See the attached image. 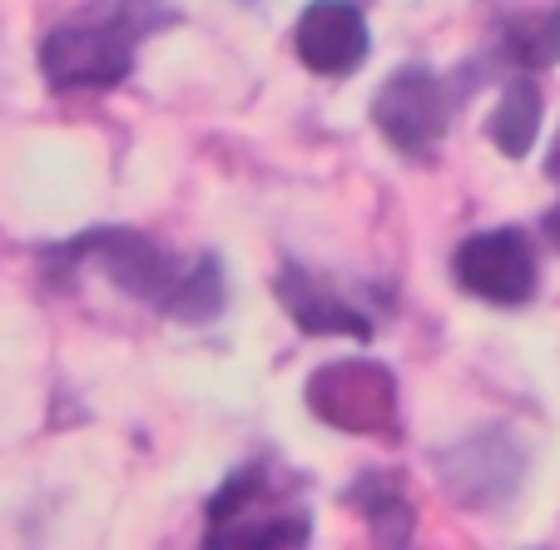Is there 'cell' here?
I'll return each mask as SVG.
<instances>
[{
	"mask_svg": "<svg viewBox=\"0 0 560 550\" xmlns=\"http://www.w3.org/2000/svg\"><path fill=\"white\" fill-rule=\"evenodd\" d=\"M45 264L55 273L70 268H100L119 293L149 303L164 318L179 323H213L223 313V268L213 254L203 258H174L139 229H90L70 244L50 248Z\"/></svg>",
	"mask_w": 560,
	"mask_h": 550,
	"instance_id": "1",
	"label": "cell"
},
{
	"mask_svg": "<svg viewBox=\"0 0 560 550\" xmlns=\"http://www.w3.org/2000/svg\"><path fill=\"white\" fill-rule=\"evenodd\" d=\"M164 5L159 0H95L80 15L60 21L40 40V74L55 95L74 90H115L135 70L139 40L159 31Z\"/></svg>",
	"mask_w": 560,
	"mask_h": 550,
	"instance_id": "2",
	"label": "cell"
},
{
	"mask_svg": "<svg viewBox=\"0 0 560 550\" xmlns=\"http://www.w3.org/2000/svg\"><path fill=\"white\" fill-rule=\"evenodd\" d=\"M209 550H278V546H303L313 520L307 511L278 487L273 466L254 461L244 471H233L219 491L209 496Z\"/></svg>",
	"mask_w": 560,
	"mask_h": 550,
	"instance_id": "3",
	"label": "cell"
},
{
	"mask_svg": "<svg viewBox=\"0 0 560 550\" xmlns=\"http://www.w3.org/2000/svg\"><path fill=\"white\" fill-rule=\"evenodd\" d=\"M303 397L317 422L338 426V432L382 436V442L402 432V422H397V377L382 362H328V367H317L307 377Z\"/></svg>",
	"mask_w": 560,
	"mask_h": 550,
	"instance_id": "4",
	"label": "cell"
},
{
	"mask_svg": "<svg viewBox=\"0 0 560 550\" xmlns=\"http://www.w3.org/2000/svg\"><path fill=\"white\" fill-rule=\"evenodd\" d=\"M372 119H377V129L387 134V144L397 149V154L427 160L446 134L452 100H446V85L427 65H402V70H392L387 85L377 90Z\"/></svg>",
	"mask_w": 560,
	"mask_h": 550,
	"instance_id": "5",
	"label": "cell"
},
{
	"mask_svg": "<svg viewBox=\"0 0 560 550\" xmlns=\"http://www.w3.org/2000/svg\"><path fill=\"white\" fill-rule=\"evenodd\" d=\"M456 283L491 307H521L536 297V254L521 229H481L452 258Z\"/></svg>",
	"mask_w": 560,
	"mask_h": 550,
	"instance_id": "6",
	"label": "cell"
},
{
	"mask_svg": "<svg viewBox=\"0 0 560 550\" xmlns=\"http://www.w3.org/2000/svg\"><path fill=\"white\" fill-rule=\"evenodd\" d=\"M293 45H298V60L313 74L342 80V74L362 70V60L372 50V35L352 0H313L293 31Z\"/></svg>",
	"mask_w": 560,
	"mask_h": 550,
	"instance_id": "7",
	"label": "cell"
},
{
	"mask_svg": "<svg viewBox=\"0 0 560 550\" xmlns=\"http://www.w3.org/2000/svg\"><path fill=\"white\" fill-rule=\"evenodd\" d=\"M273 293H278V303L288 307V318L303 332H313V338H372L368 313H362L358 303H348V297H338L323 278H313L303 264H293V258L278 268Z\"/></svg>",
	"mask_w": 560,
	"mask_h": 550,
	"instance_id": "8",
	"label": "cell"
},
{
	"mask_svg": "<svg viewBox=\"0 0 560 550\" xmlns=\"http://www.w3.org/2000/svg\"><path fill=\"white\" fill-rule=\"evenodd\" d=\"M348 506L362 511L377 546H407L412 540V526H417L412 501H407V487L392 471H362L348 487Z\"/></svg>",
	"mask_w": 560,
	"mask_h": 550,
	"instance_id": "9",
	"label": "cell"
},
{
	"mask_svg": "<svg viewBox=\"0 0 560 550\" xmlns=\"http://www.w3.org/2000/svg\"><path fill=\"white\" fill-rule=\"evenodd\" d=\"M540 115H546V105H540V85L530 80V74H516V80L501 90L497 109H491V119H487L491 144H497L506 160H526L530 144H536V134H540Z\"/></svg>",
	"mask_w": 560,
	"mask_h": 550,
	"instance_id": "10",
	"label": "cell"
},
{
	"mask_svg": "<svg viewBox=\"0 0 560 550\" xmlns=\"http://www.w3.org/2000/svg\"><path fill=\"white\" fill-rule=\"evenodd\" d=\"M506 50H511V60L526 65V70H550V65H560V5L511 21Z\"/></svg>",
	"mask_w": 560,
	"mask_h": 550,
	"instance_id": "11",
	"label": "cell"
},
{
	"mask_svg": "<svg viewBox=\"0 0 560 550\" xmlns=\"http://www.w3.org/2000/svg\"><path fill=\"white\" fill-rule=\"evenodd\" d=\"M546 233H550V244L560 248V203H556V209L546 213Z\"/></svg>",
	"mask_w": 560,
	"mask_h": 550,
	"instance_id": "12",
	"label": "cell"
},
{
	"mask_svg": "<svg viewBox=\"0 0 560 550\" xmlns=\"http://www.w3.org/2000/svg\"><path fill=\"white\" fill-rule=\"evenodd\" d=\"M546 169H550V174H556V179H560V139H556V149H550V164H546Z\"/></svg>",
	"mask_w": 560,
	"mask_h": 550,
	"instance_id": "13",
	"label": "cell"
}]
</instances>
